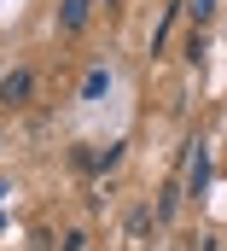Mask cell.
<instances>
[{
    "label": "cell",
    "instance_id": "6",
    "mask_svg": "<svg viewBox=\"0 0 227 251\" xmlns=\"http://www.w3.org/2000/svg\"><path fill=\"white\" fill-rule=\"evenodd\" d=\"M58 251H82V234H64V246Z\"/></svg>",
    "mask_w": 227,
    "mask_h": 251
},
{
    "label": "cell",
    "instance_id": "1",
    "mask_svg": "<svg viewBox=\"0 0 227 251\" xmlns=\"http://www.w3.org/2000/svg\"><path fill=\"white\" fill-rule=\"evenodd\" d=\"M35 94V76L29 70H12V76H0V105H23Z\"/></svg>",
    "mask_w": 227,
    "mask_h": 251
},
{
    "label": "cell",
    "instance_id": "3",
    "mask_svg": "<svg viewBox=\"0 0 227 251\" xmlns=\"http://www.w3.org/2000/svg\"><path fill=\"white\" fill-rule=\"evenodd\" d=\"M105 88H111V76H105V70H88V82H82V100H99Z\"/></svg>",
    "mask_w": 227,
    "mask_h": 251
},
{
    "label": "cell",
    "instance_id": "5",
    "mask_svg": "<svg viewBox=\"0 0 227 251\" xmlns=\"http://www.w3.org/2000/svg\"><path fill=\"white\" fill-rule=\"evenodd\" d=\"M186 12H192V24H210L216 18V0H186Z\"/></svg>",
    "mask_w": 227,
    "mask_h": 251
},
{
    "label": "cell",
    "instance_id": "4",
    "mask_svg": "<svg viewBox=\"0 0 227 251\" xmlns=\"http://www.w3.org/2000/svg\"><path fill=\"white\" fill-rule=\"evenodd\" d=\"M186 176H192V193L204 187V176H210V158H204V146H198V152H192V170H186Z\"/></svg>",
    "mask_w": 227,
    "mask_h": 251
},
{
    "label": "cell",
    "instance_id": "2",
    "mask_svg": "<svg viewBox=\"0 0 227 251\" xmlns=\"http://www.w3.org/2000/svg\"><path fill=\"white\" fill-rule=\"evenodd\" d=\"M88 18H93V0H64V6H58V29H64V35H82Z\"/></svg>",
    "mask_w": 227,
    "mask_h": 251
}]
</instances>
